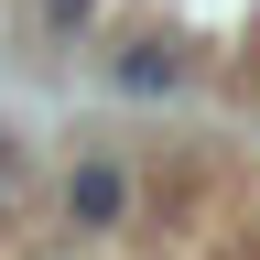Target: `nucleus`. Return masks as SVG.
Returning a JSON list of instances; mask_svg holds the SVG:
<instances>
[{"mask_svg":"<svg viewBox=\"0 0 260 260\" xmlns=\"http://www.w3.org/2000/svg\"><path fill=\"white\" fill-rule=\"evenodd\" d=\"M0 206H11V184H0Z\"/></svg>","mask_w":260,"mask_h":260,"instance_id":"nucleus-4","label":"nucleus"},{"mask_svg":"<svg viewBox=\"0 0 260 260\" xmlns=\"http://www.w3.org/2000/svg\"><path fill=\"white\" fill-rule=\"evenodd\" d=\"M98 87L130 98V109H184L195 98V54L174 44V32H130V44L98 54Z\"/></svg>","mask_w":260,"mask_h":260,"instance_id":"nucleus-2","label":"nucleus"},{"mask_svg":"<svg viewBox=\"0 0 260 260\" xmlns=\"http://www.w3.org/2000/svg\"><path fill=\"white\" fill-rule=\"evenodd\" d=\"M32 11H44V32H54V44H76V32L98 22V0H32Z\"/></svg>","mask_w":260,"mask_h":260,"instance_id":"nucleus-3","label":"nucleus"},{"mask_svg":"<svg viewBox=\"0 0 260 260\" xmlns=\"http://www.w3.org/2000/svg\"><path fill=\"white\" fill-rule=\"evenodd\" d=\"M54 206H65L76 239H119V228L141 217V174H130V152H76L65 184H54Z\"/></svg>","mask_w":260,"mask_h":260,"instance_id":"nucleus-1","label":"nucleus"}]
</instances>
